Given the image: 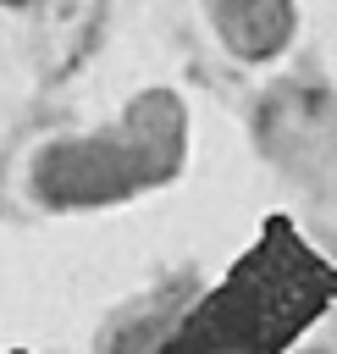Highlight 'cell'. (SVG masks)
<instances>
[{
    "label": "cell",
    "instance_id": "cell-1",
    "mask_svg": "<svg viewBox=\"0 0 337 354\" xmlns=\"http://www.w3.org/2000/svg\"><path fill=\"white\" fill-rule=\"evenodd\" d=\"M227 28H232V39H238L243 50H265V44L282 33L276 0H232V6H227Z\"/></svg>",
    "mask_w": 337,
    "mask_h": 354
}]
</instances>
